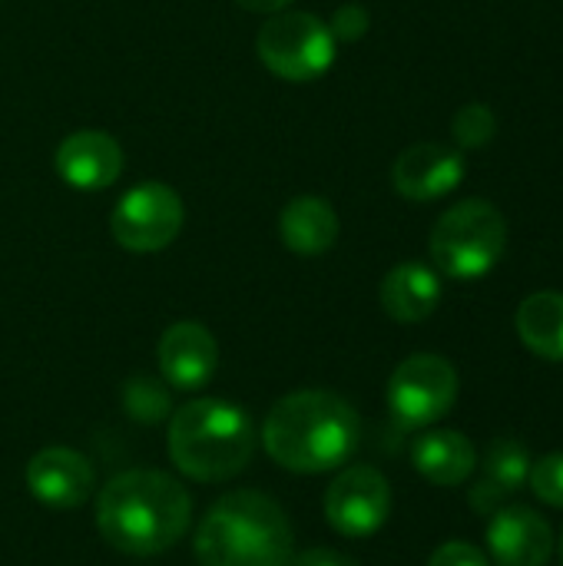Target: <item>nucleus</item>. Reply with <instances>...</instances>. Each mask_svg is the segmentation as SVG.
Here are the masks:
<instances>
[{"instance_id":"f257e3e1","label":"nucleus","mask_w":563,"mask_h":566,"mask_svg":"<svg viewBox=\"0 0 563 566\" xmlns=\"http://www.w3.org/2000/svg\"><path fill=\"white\" fill-rule=\"evenodd\" d=\"M189 524L192 497L166 471H119L96 497L100 537L126 557H156L173 551L189 534Z\"/></svg>"},{"instance_id":"f03ea898","label":"nucleus","mask_w":563,"mask_h":566,"mask_svg":"<svg viewBox=\"0 0 563 566\" xmlns=\"http://www.w3.org/2000/svg\"><path fill=\"white\" fill-rule=\"evenodd\" d=\"M362 421L335 391H292L272 405L262 424L265 454L292 474H325L358 451Z\"/></svg>"},{"instance_id":"7ed1b4c3","label":"nucleus","mask_w":563,"mask_h":566,"mask_svg":"<svg viewBox=\"0 0 563 566\" xmlns=\"http://www.w3.org/2000/svg\"><path fill=\"white\" fill-rule=\"evenodd\" d=\"M192 551L199 566H292L295 537L275 497L229 491L199 521Z\"/></svg>"},{"instance_id":"20e7f679","label":"nucleus","mask_w":563,"mask_h":566,"mask_svg":"<svg viewBox=\"0 0 563 566\" xmlns=\"http://www.w3.org/2000/svg\"><path fill=\"white\" fill-rule=\"evenodd\" d=\"M252 418L222 398H196L169 418V458L179 474L199 484H219L242 474L256 454Z\"/></svg>"},{"instance_id":"39448f33","label":"nucleus","mask_w":563,"mask_h":566,"mask_svg":"<svg viewBox=\"0 0 563 566\" xmlns=\"http://www.w3.org/2000/svg\"><path fill=\"white\" fill-rule=\"evenodd\" d=\"M508 245V226L494 202L465 199L451 206L431 229V262L448 279L488 275Z\"/></svg>"},{"instance_id":"423d86ee","label":"nucleus","mask_w":563,"mask_h":566,"mask_svg":"<svg viewBox=\"0 0 563 566\" xmlns=\"http://www.w3.org/2000/svg\"><path fill=\"white\" fill-rule=\"evenodd\" d=\"M335 36L329 23L309 10H279L272 13L259 36L256 53L269 73L285 83H312L329 73L335 63Z\"/></svg>"},{"instance_id":"0eeeda50","label":"nucleus","mask_w":563,"mask_h":566,"mask_svg":"<svg viewBox=\"0 0 563 566\" xmlns=\"http://www.w3.org/2000/svg\"><path fill=\"white\" fill-rule=\"evenodd\" d=\"M186 209L173 186L166 182H139L119 196L110 212V232L126 252H163L183 232Z\"/></svg>"},{"instance_id":"6e6552de","label":"nucleus","mask_w":563,"mask_h":566,"mask_svg":"<svg viewBox=\"0 0 563 566\" xmlns=\"http://www.w3.org/2000/svg\"><path fill=\"white\" fill-rule=\"evenodd\" d=\"M458 401V371L441 355H411L388 378V408L405 428L441 421Z\"/></svg>"},{"instance_id":"1a4fd4ad","label":"nucleus","mask_w":563,"mask_h":566,"mask_svg":"<svg viewBox=\"0 0 563 566\" xmlns=\"http://www.w3.org/2000/svg\"><path fill=\"white\" fill-rule=\"evenodd\" d=\"M392 514V484L378 468L352 464L325 491V521L335 534L362 541L385 527Z\"/></svg>"},{"instance_id":"9d476101","label":"nucleus","mask_w":563,"mask_h":566,"mask_svg":"<svg viewBox=\"0 0 563 566\" xmlns=\"http://www.w3.org/2000/svg\"><path fill=\"white\" fill-rule=\"evenodd\" d=\"M27 491L50 511H76L96 484L93 464L73 448H43L27 461Z\"/></svg>"},{"instance_id":"9b49d317","label":"nucleus","mask_w":563,"mask_h":566,"mask_svg":"<svg viewBox=\"0 0 563 566\" xmlns=\"http://www.w3.org/2000/svg\"><path fill=\"white\" fill-rule=\"evenodd\" d=\"M159 375L176 391H199L212 381L219 368V345L212 332L199 322H176L163 332L156 345Z\"/></svg>"},{"instance_id":"f8f14e48","label":"nucleus","mask_w":563,"mask_h":566,"mask_svg":"<svg viewBox=\"0 0 563 566\" xmlns=\"http://www.w3.org/2000/svg\"><path fill=\"white\" fill-rule=\"evenodd\" d=\"M56 176L80 192H103L123 172V149L103 129H76L53 153Z\"/></svg>"},{"instance_id":"ddd939ff","label":"nucleus","mask_w":563,"mask_h":566,"mask_svg":"<svg viewBox=\"0 0 563 566\" xmlns=\"http://www.w3.org/2000/svg\"><path fill=\"white\" fill-rule=\"evenodd\" d=\"M488 554L498 566H548L554 531L534 507H501L488 524Z\"/></svg>"},{"instance_id":"4468645a","label":"nucleus","mask_w":563,"mask_h":566,"mask_svg":"<svg viewBox=\"0 0 563 566\" xmlns=\"http://www.w3.org/2000/svg\"><path fill=\"white\" fill-rule=\"evenodd\" d=\"M461 179H465L461 153L451 146H441V143H415L392 166L395 189L411 202L441 199L451 189H458Z\"/></svg>"},{"instance_id":"2eb2a0df","label":"nucleus","mask_w":563,"mask_h":566,"mask_svg":"<svg viewBox=\"0 0 563 566\" xmlns=\"http://www.w3.org/2000/svg\"><path fill=\"white\" fill-rule=\"evenodd\" d=\"M528 474H531L528 448L514 438H498L481 461V478L471 488V507L491 517L494 511L508 507V501L528 484Z\"/></svg>"},{"instance_id":"dca6fc26","label":"nucleus","mask_w":563,"mask_h":566,"mask_svg":"<svg viewBox=\"0 0 563 566\" xmlns=\"http://www.w3.org/2000/svg\"><path fill=\"white\" fill-rule=\"evenodd\" d=\"M382 308L402 325H418L435 315L441 302V279L425 262H402L382 279Z\"/></svg>"},{"instance_id":"f3484780","label":"nucleus","mask_w":563,"mask_h":566,"mask_svg":"<svg viewBox=\"0 0 563 566\" xmlns=\"http://www.w3.org/2000/svg\"><path fill=\"white\" fill-rule=\"evenodd\" d=\"M411 464H415V471L428 484H435V488H458V484H465L475 474L478 451H475V444L461 431L441 428V431H425L415 441Z\"/></svg>"},{"instance_id":"a211bd4d","label":"nucleus","mask_w":563,"mask_h":566,"mask_svg":"<svg viewBox=\"0 0 563 566\" xmlns=\"http://www.w3.org/2000/svg\"><path fill=\"white\" fill-rule=\"evenodd\" d=\"M282 245L295 255H322L338 239V216L322 196H299L279 216Z\"/></svg>"},{"instance_id":"6ab92c4d","label":"nucleus","mask_w":563,"mask_h":566,"mask_svg":"<svg viewBox=\"0 0 563 566\" xmlns=\"http://www.w3.org/2000/svg\"><path fill=\"white\" fill-rule=\"evenodd\" d=\"M521 342L548 361H563V292H534L514 315Z\"/></svg>"},{"instance_id":"aec40b11","label":"nucleus","mask_w":563,"mask_h":566,"mask_svg":"<svg viewBox=\"0 0 563 566\" xmlns=\"http://www.w3.org/2000/svg\"><path fill=\"white\" fill-rule=\"evenodd\" d=\"M123 408L139 424H159L163 418L173 415L169 391L163 388V381H156L149 375H136V378L126 381V388H123Z\"/></svg>"},{"instance_id":"412c9836","label":"nucleus","mask_w":563,"mask_h":566,"mask_svg":"<svg viewBox=\"0 0 563 566\" xmlns=\"http://www.w3.org/2000/svg\"><path fill=\"white\" fill-rule=\"evenodd\" d=\"M451 133L458 139V146L465 149H481L494 139L498 133V119L494 113L484 106V103H468L455 113V123H451Z\"/></svg>"},{"instance_id":"4be33fe9","label":"nucleus","mask_w":563,"mask_h":566,"mask_svg":"<svg viewBox=\"0 0 563 566\" xmlns=\"http://www.w3.org/2000/svg\"><path fill=\"white\" fill-rule=\"evenodd\" d=\"M528 484L538 501L563 511V454H548L541 461H531Z\"/></svg>"},{"instance_id":"5701e85b","label":"nucleus","mask_w":563,"mask_h":566,"mask_svg":"<svg viewBox=\"0 0 563 566\" xmlns=\"http://www.w3.org/2000/svg\"><path fill=\"white\" fill-rule=\"evenodd\" d=\"M368 23H372V20H368V10H365V7L345 3V7H338L335 17L329 20V30H332L335 40L355 43V40H362V36L368 33Z\"/></svg>"},{"instance_id":"b1692460","label":"nucleus","mask_w":563,"mask_h":566,"mask_svg":"<svg viewBox=\"0 0 563 566\" xmlns=\"http://www.w3.org/2000/svg\"><path fill=\"white\" fill-rule=\"evenodd\" d=\"M428 566H491V557L484 551H478L475 544H465V541H448L441 544Z\"/></svg>"},{"instance_id":"393cba45","label":"nucleus","mask_w":563,"mask_h":566,"mask_svg":"<svg viewBox=\"0 0 563 566\" xmlns=\"http://www.w3.org/2000/svg\"><path fill=\"white\" fill-rule=\"evenodd\" d=\"M292 566H362L355 557L332 551V547H309L302 554L292 557Z\"/></svg>"},{"instance_id":"a878e982","label":"nucleus","mask_w":563,"mask_h":566,"mask_svg":"<svg viewBox=\"0 0 563 566\" xmlns=\"http://www.w3.org/2000/svg\"><path fill=\"white\" fill-rule=\"evenodd\" d=\"M239 7H246V10H252V13H279V10H289V3L292 0H236Z\"/></svg>"},{"instance_id":"bb28decb","label":"nucleus","mask_w":563,"mask_h":566,"mask_svg":"<svg viewBox=\"0 0 563 566\" xmlns=\"http://www.w3.org/2000/svg\"><path fill=\"white\" fill-rule=\"evenodd\" d=\"M557 551H561V564H563V534H561V544H557Z\"/></svg>"}]
</instances>
